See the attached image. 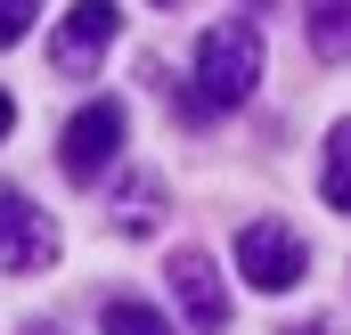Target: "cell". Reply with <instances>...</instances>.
I'll return each instance as SVG.
<instances>
[{
    "instance_id": "6da1fadb",
    "label": "cell",
    "mask_w": 351,
    "mask_h": 335,
    "mask_svg": "<svg viewBox=\"0 0 351 335\" xmlns=\"http://www.w3.org/2000/svg\"><path fill=\"white\" fill-rule=\"evenodd\" d=\"M254 82H262V25L254 16H221V25L196 33V90L180 98V115L188 123H213V115L245 106Z\"/></svg>"
},
{
    "instance_id": "7a4b0ae2",
    "label": "cell",
    "mask_w": 351,
    "mask_h": 335,
    "mask_svg": "<svg viewBox=\"0 0 351 335\" xmlns=\"http://www.w3.org/2000/svg\"><path fill=\"white\" fill-rule=\"evenodd\" d=\"M237 270H245V286L286 294V286H302L311 253H302V238H294L286 221H245V229H237Z\"/></svg>"
},
{
    "instance_id": "3957f363",
    "label": "cell",
    "mask_w": 351,
    "mask_h": 335,
    "mask_svg": "<svg viewBox=\"0 0 351 335\" xmlns=\"http://www.w3.org/2000/svg\"><path fill=\"white\" fill-rule=\"evenodd\" d=\"M58 262V221L25 196V188H0V270L8 278H33Z\"/></svg>"
},
{
    "instance_id": "277c9868",
    "label": "cell",
    "mask_w": 351,
    "mask_h": 335,
    "mask_svg": "<svg viewBox=\"0 0 351 335\" xmlns=\"http://www.w3.org/2000/svg\"><path fill=\"white\" fill-rule=\"evenodd\" d=\"M114 148H123V106H114V98H90L82 115L58 131V164H66V180H98V172L114 164Z\"/></svg>"
},
{
    "instance_id": "5b68a950",
    "label": "cell",
    "mask_w": 351,
    "mask_h": 335,
    "mask_svg": "<svg viewBox=\"0 0 351 335\" xmlns=\"http://www.w3.org/2000/svg\"><path fill=\"white\" fill-rule=\"evenodd\" d=\"M164 278H172V294H180V311H188L196 335H221V327H229V294H221V270H213L204 246H180Z\"/></svg>"
},
{
    "instance_id": "8992f818",
    "label": "cell",
    "mask_w": 351,
    "mask_h": 335,
    "mask_svg": "<svg viewBox=\"0 0 351 335\" xmlns=\"http://www.w3.org/2000/svg\"><path fill=\"white\" fill-rule=\"evenodd\" d=\"M114 0H74L66 16H58V41H49V58H58V74H90L98 66V49L114 41Z\"/></svg>"
},
{
    "instance_id": "52a82bcc",
    "label": "cell",
    "mask_w": 351,
    "mask_h": 335,
    "mask_svg": "<svg viewBox=\"0 0 351 335\" xmlns=\"http://www.w3.org/2000/svg\"><path fill=\"white\" fill-rule=\"evenodd\" d=\"M302 33H311V49L327 66H343L351 58V0H302Z\"/></svg>"
},
{
    "instance_id": "ba28073f",
    "label": "cell",
    "mask_w": 351,
    "mask_h": 335,
    "mask_svg": "<svg viewBox=\"0 0 351 335\" xmlns=\"http://www.w3.org/2000/svg\"><path fill=\"white\" fill-rule=\"evenodd\" d=\"M156 221H164V180H147V172H139V180H123V196H114V229L147 238Z\"/></svg>"
},
{
    "instance_id": "9c48e42d",
    "label": "cell",
    "mask_w": 351,
    "mask_h": 335,
    "mask_svg": "<svg viewBox=\"0 0 351 335\" xmlns=\"http://www.w3.org/2000/svg\"><path fill=\"white\" fill-rule=\"evenodd\" d=\"M319 196H327L335 213H351V123H335V131H327V164H319Z\"/></svg>"
},
{
    "instance_id": "30bf717a",
    "label": "cell",
    "mask_w": 351,
    "mask_h": 335,
    "mask_svg": "<svg viewBox=\"0 0 351 335\" xmlns=\"http://www.w3.org/2000/svg\"><path fill=\"white\" fill-rule=\"evenodd\" d=\"M98 335H172V319L123 294V303H106V311H98Z\"/></svg>"
},
{
    "instance_id": "8fae6325",
    "label": "cell",
    "mask_w": 351,
    "mask_h": 335,
    "mask_svg": "<svg viewBox=\"0 0 351 335\" xmlns=\"http://www.w3.org/2000/svg\"><path fill=\"white\" fill-rule=\"evenodd\" d=\"M33 16H41V0H0V49H16L33 33Z\"/></svg>"
},
{
    "instance_id": "7c38bea8",
    "label": "cell",
    "mask_w": 351,
    "mask_h": 335,
    "mask_svg": "<svg viewBox=\"0 0 351 335\" xmlns=\"http://www.w3.org/2000/svg\"><path fill=\"white\" fill-rule=\"evenodd\" d=\"M8 123H16V98H8V90H0V139H8Z\"/></svg>"
},
{
    "instance_id": "4fadbf2b",
    "label": "cell",
    "mask_w": 351,
    "mask_h": 335,
    "mask_svg": "<svg viewBox=\"0 0 351 335\" xmlns=\"http://www.w3.org/2000/svg\"><path fill=\"white\" fill-rule=\"evenodd\" d=\"M286 335H327V327H319V319H302V327H286Z\"/></svg>"
},
{
    "instance_id": "5bb4252c",
    "label": "cell",
    "mask_w": 351,
    "mask_h": 335,
    "mask_svg": "<svg viewBox=\"0 0 351 335\" xmlns=\"http://www.w3.org/2000/svg\"><path fill=\"white\" fill-rule=\"evenodd\" d=\"M33 335H49V327H33Z\"/></svg>"
},
{
    "instance_id": "9a60e30c",
    "label": "cell",
    "mask_w": 351,
    "mask_h": 335,
    "mask_svg": "<svg viewBox=\"0 0 351 335\" xmlns=\"http://www.w3.org/2000/svg\"><path fill=\"white\" fill-rule=\"evenodd\" d=\"M164 8H172V0H164Z\"/></svg>"
}]
</instances>
